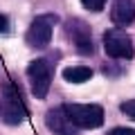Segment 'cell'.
Masks as SVG:
<instances>
[{"label": "cell", "instance_id": "cell-1", "mask_svg": "<svg viewBox=\"0 0 135 135\" xmlns=\"http://www.w3.org/2000/svg\"><path fill=\"white\" fill-rule=\"evenodd\" d=\"M0 115L5 119V124H9V126H18L20 122L27 117V106H25L23 97H20V90H18V86H14L11 81L2 83Z\"/></svg>", "mask_w": 135, "mask_h": 135}, {"label": "cell", "instance_id": "cell-2", "mask_svg": "<svg viewBox=\"0 0 135 135\" xmlns=\"http://www.w3.org/2000/svg\"><path fill=\"white\" fill-rule=\"evenodd\" d=\"M52 77H54V63L50 59H34L27 65V79H29V88L32 95L36 99H45L52 86Z\"/></svg>", "mask_w": 135, "mask_h": 135}, {"label": "cell", "instance_id": "cell-3", "mask_svg": "<svg viewBox=\"0 0 135 135\" xmlns=\"http://www.w3.org/2000/svg\"><path fill=\"white\" fill-rule=\"evenodd\" d=\"M61 108L77 128H99L104 124V108L99 104H63Z\"/></svg>", "mask_w": 135, "mask_h": 135}, {"label": "cell", "instance_id": "cell-4", "mask_svg": "<svg viewBox=\"0 0 135 135\" xmlns=\"http://www.w3.org/2000/svg\"><path fill=\"white\" fill-rule=\"evenodd\" d=\"M54 25H56V16L54 14H41L32 20L27 34H25V41H27L29 47H36V50H43L50 45L52 41V32H54Z\"/></svg>", "mask_w": 135, "mask_h": 135}, {"label": "cell", "instance_id": "cell-5", "mask_svg": "<svg viewBox=\"0 0 135 135\" xmlns=\"http://www.w3.org/2000/svg\"><path fill=\"white\" fill-rule=\"evenodd\" d=\"M104 50H106L108 56L119 59V61H128L135 54L133 38L119 27H113L108 32H104Z\"/></svg>", "mask_w": 135, "mask_h": 135}, {"label": "cell", "instance_id": "cell-6", "mask_svg": "<svg viewBox=\"0 0 135 135\" xmlns=\"http://www.w3.org/2000/svg\"><path fill=\"white\" fill-rule=\"evenodd\" d=\"M65 32L68 36L72 38L74 47H77L79 54H92L95 52V45H92V32L83 20L79 18H70L65 23Z\"/></svg>", "mask_w": 135, "mask_h": 135}, {"label": "cell", "instance_id": "cell-7", "mask_svg": "<svg viewBox=\"0 0 135 135\" xmlns=\"http://www.w3.org/2000/svg\"><path fill=\"white\" fill-rule=\"evenodd\" d=\"M45 126L47 131H52L54 135H79V128L68 119V115L63 113V108H50L45 113Z\"/></svg>", "mask_w": 135, "mask_h": 135}, {"label": "cell", "instance_id": "cell-8", "mask_svg": "<svg viewBox=\"0 0 135 135\" xmlns=\"http://www.w3.org/2000/svg\"><path fill=\"white\" fill-rule=\"evenodd\" d=\"M135 20V0H115L113 5V23L117 27H128Z\"/></svg>", "mask_w": 135, "mask_h": 135}, {"label": "cell", "instance_id": "cell-9", "mask_svg": "<svg viewBox=\"0 0 135 135\" xmlns=\"http://www.w3.org/2000/svg\"><path fill=\"white\" fill-rule=\"evenodd\" d=\"M90 77H92V70L88 65H72L63 70V79L68 83H86Z\"/></svg>", "mask_w": 135, "mask_h": 135}, {"label": "cell", "instance_id": "cell-10", "mask_svg": "<svg viewBox=\"0 0 135 135\" xmlns=\"http://www.w3.org/2000/svg\"><path fill=\"white\" fill-rule=\"evenodd\" d=\"M81 5L86 7L88 11H101L104 5H106V0H81Z\"/></svg>", "mask_w": 135, "mask_h": 135}, {"label": "cell", "instance_id": "cell-11", "mask_svg": "<svg viewBox=\"0 0 135 135\" xmlns=\"http://www.w3.org/2000/svg\"><path fill=\"white\" fill-rule=\"evenodd\" d=\"M119 110L124 113V115H128L131 119H135V99H128V101H124L119 106Z\"/></svg>", "mask_w": 135, "mask_h": 135}, {"label": "cell", "instance_id": "cell-12", "mask_svg": "<svg viewBox=\"0 0 135 135\" xmlns=\"http://www.w3.org/2000/svg\"><path fill=\"white\" fill-rule=\"evenodd\" d=\"M106 135H135V128H128V126H115V128H110Z\"/></svg>", "mask_w": 135, "mask_h": 135}, {"label": "cell", "instance_id": "cell-13", "mask_svg": "<svg viewBox=\"0 0 135 135\" xmlns=\"http://www.w3.org/2000/svg\"><path fill=\"white\" fill-rule=\"evenodd\" d=\"M7 29H9V20H7L5 14H0V34H5Z\"/></svg>", "mask_w": 135, "mask_h": 135}]
</instances>
